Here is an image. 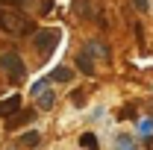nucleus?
I'll use <instances>...</instances> for the list:
<instances>
[{
    "mask_svg": "<svg viewBox=\"0 0 153 150\" xmlns=\"http://www.w3.org/2000/svg\"><path fill=\"white\" fill-rule=\"evenodd\" d=\"M0 30H6L9 36H30L36 30V24L27 18L18 9H9V6H0Z\"/></svg>",
    "mask_w": 153,
    "mask_h": 150,
    "instance_id": "obj_1",
    "label": "nucleus"
},
{
    "mask_svg": "<svg viewBox=\"0 0 153 150\" xmlns=\"http://www.w3.org/2000/svg\"><path fill=\"white\" fill-rule=\"evenodd\" d=\"M0 71L6 74V79H9L12 85H18V82L27 79V65H24V59H21L18 53H12V50L0 56Z\"/></svg>",
    "mask_w": 153,
    "mask_h": 150,
    "instance_id": "obj_2",
    "label": "nucleus"
},
{
    "mask_svg": "<svg viewBox=\"0 0 153 150\" xmlns=\"http://www.w3.org/2000/svg\"><path fill=\"white\" fill-rule=\"evenodd\" d=\"M59 38H62L59 30H41V33H36V47H38V53H41V59L53 53V47L59 44Z\"/></svg>",
    "mask_w": 153,
    "mask_h": 150,
    "instance_id": "obj_3",
    "label": "nucleus"
},
{
    "mask_svg": "<svg viewBox=\"0 0 153 150\" xmlns=\"http://www.w3.org/2000/svg\"><path fill=\"white\" fill-rule=\"evenodd\" d=\"M18 109H21V97H18V94H12V97L0 100V118H9V115H18Z\"/></svg>",
    "mask_w": 153,
    "mask_h": 150,
    "instance_id": "obj_4",
    "label": "nucleus"
},
{
    "mask_svg": "<svg viewBox=\"0 0 153 150\" xmlns=\"http://www.w3.org/2000/svg\"><path fill=\"white\" fill-rule=\"evenodd\" d=\"M50 82H71L74 79V68H68V65H59V68H53L50 71V76H47Z\"/></svg>",
    "mask_w": 153,
    "mask_h": 150,
    "instance_id": "obj_5",
    "label": "nucleus"
},
{
    "mask_svg": "<svg viewBox=\"0 0 153 150\" xmlns=\"http://www.w3.org/2000/svg\"><path fill=\"white\" fill-rule=\"evenodd\" d=\"M115 150H141V147H138L135 135H127V132H121V135H115Z\"/></svg>",
    "mask_w": 153,
    "mask_h": 150,
    "instance_id": "obj_6",
    "label": "nucleus"
},
{
    "mask_svg": "<svg viewBox=\"0 0 153 150\" xmlns=\"http://www.w3.org/2000/svg\"><path fill=\"white\" fill-rule=\"evenodd\" d=\"M85 53H88V56H100V59H109V56H112L109 47H106L103 41H88V44H85Z\"/></svg>",
    "mask_w": 153,
    "mask_h": 150,
    "instance_id": "obj_7",
    "label": "nucleus"
},
{
    "mask_svg": "<svg viewBox=\"0 0 153 150\" xmlns=\"http://www.w3.org/2000/svg\"><path fill=\"white\" fill-rule=\"evenodd\" d=\"M76 68H79V71H82V74H94V59L88 56V53H85V50H82V53H79V56H76Z\"/></svg>",
    "mask_w": 153,
    "mask_h": 150,
    "instance_id": "obj_8",
    "label": "nucleus"
},
{
    "mask_svg": "<svg viewBox=\"0 0 153 150\" xmlns=\"http://www.w3.org/2000/svg\"><path fill=\"white\" fill-rule=\"evenodd\" d=\"M36 100H38V109H44V112H47V109H53V91H50V85L38 94Z\"/></svg>",
    "mask_w": 153,
    "mask_h": 150,
    "instance_id": "obj_9",
    "label": "nucleus"
},
{
    "mask_svg": "<svg viewBox=\"0 0 153 150\" xmlns=\"http://www.w3.org/2000/svg\"><path fill=\"white\" fill-rule=\"evenodd\" d=\"M38 138H41V135H38L36 130H30V132H24V135H21V144H24V147H36Z\"/></svg>",
    "mask_w": 153,
    "mask_h": 150,
    "instance_id": "obj_10",
    "label": "nucleus"
},
{
    "mask_svg": "<svg viewBox=\"0 0 153 150\" xmlns=\"http://www.w3.org/2000/svg\"><path fill=\"white\" fill-rule=\"evenodd\" d=\"M79 144L85 150H97V138H94V132H82L79 135Z\"/></svg>",
    "mask_w": 153,
    "mask_h": 150,
    "instance_id": "obj_11",
    "label": "nucleus"
},
{
    "mask_svg": "<svg viewBox=\"0 0 153 150\" xmlns=\"http://www.w3.org/2000/svg\"><path fill=\"white\" fill-rule=\"evenodd\" d=\"M138 132H141L144 138H153V118H144V121H138Z\"/></svg>",
    "mask_w": 153,
    "mask_h": 150,
    "instance_id": "obj_12",
    "label": "nucleus"
},
{
    "mask_svg": "<svg viewBox=\"0 0 153 150\" xmlns=\"http://www.w3.org/2000/svg\"><path fill=\"white\" fill-rule=\"evenodd\" d=\"M47 85H50V79H38L36 85H33V94H36V97H38V94L44 91V88H47Z\"/></svg>",
    "mask_w": 153,
    "mask_h": 150,
    "instance_id": "obj_13",
    "label": "nucleus"
},
{
    "mask_svg": "<svg viewBox=\"0 0 153 150\" xmlns=\"http://www.w3.org/2000/svg\"><path fill=\"white\" fill-rule=\"evenodd\" d=\"M133 6L138 12H147V9H150V0H133Z\"/></svg>",
    "mask_w": 153,
    "mask_h": 150,
    "instance_id": "obj_14",
    "label": "nucleus"
},
{
    "mask_svg": "<svg viewBox=\"0 0 153 150\" xmlns=\"http://www.w3.org/2000/svg\"><path fill=\"white\" fill-rule=\"evenodd\" d=\"M24 3H27V0H0V6H9V9H18Z\"/></svg>",
    "mask_w": 153,
    "mask_h": 150,
    "instance_id": "obj_15",
    "label": "nucleus"
},
{
    "mask_svg": "<svg viewBox=\"0 0 153 150\" xmlns=\"http://www.w3.org/2000/svg\"><path fill=\"white\" fill-rule=\"evenodd\" d=\"M144 141H147V150H153V138H144Z\"/></svg>",
    "mask_w": 153,
    "mask_h": 150,
    "instance_id": "obj_16",
    "label": "nucleus"
}]
</instances>
